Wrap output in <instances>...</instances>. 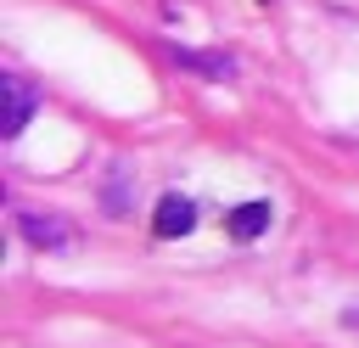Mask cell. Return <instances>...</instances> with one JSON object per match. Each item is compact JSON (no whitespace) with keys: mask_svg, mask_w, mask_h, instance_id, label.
I'll return each instance as SVG.
<instances>
[{"mask_svg":"<svg viewBox=\"0 0 359 348\" xmlns=\"http://www.w3.org/2000/svg\"><path fill=\"white\" fill-rule=\"evenodd\" d=\"M168 62H174V67H185V73H196V79H230V73H236V62H230L224 51H191V45H168Z\"/></svg>","mask_w":359,"mask_h":348,"instance_id":"cell-4","label":"cell"},{"mask_svg":"<svg viewBox=\"0 0 359 348\" xmlns=\"http://www.w3.org/2000/svg\"><path fill=\"white\" fill-rule=\"evenodd\" d=\"M191 225H196V202H191V196H180V191H168V196L157 202V213H151V230H157L163 241L191 236Z\"/></svg>","mask_w":359,"mask_h":348,"instance_id":"cell-3","label":"cell"},{"mask_svg":"<svg viewBox=\"0 0 359 348\" xmlns=\"http://www.w3.org/2000/svg\"><path fill=\"white\" fill-rule=\"evenodd\" d=\"M342 326H348V331H359V309H348V314H342Z\"/></svg>","mask_w":359,"mask_h":348,"instance_id":"cell-7","label":"cell"},{"mask_svg":"<svg viewBox=\"0 0 359 348\" xmlns=\"http://www.w3.org/2000/svg\"><path fill=\"white\" fill-rule=\"evenodd\" d=\"M17 236L28 247H39V253H73V241H79V230L62 213H34V208L17 213Z\"/></svg>","mask_w":359,"mask_h":348,"instance_id":"cell-1","label":"cell"},{"mask_svg":"<svg viewBox=\"0 0 359 348\" xmlns=\"http://www.w3.org/2000/svg\"><path fill=\"white\" fill-rule=\"evenodd\" d=\"M224 230H230L236 241H252V236H264V230H269V202H241V208H230Z\"/></svg>","mask_w":359,"mask_h":348,"instance_id":"cell-5","label":"cell"},{"mask_svg":"<svg viewBox=\"0 0 359 348\" xmlns=\"http://www.w3.org/2000/svg\"><path fill=\"white\" fill-rule=\"evenodd\" d=\"M101 208L118 219V213H129V163H112L107 168V185H101Z\"/></svg>","mask_w":359,"mask_h":348,"instance_id":"cell-6","label":"cell"},{"mask_svg":"<svg viewBox=\"0 0 359 348\" xmlns=\"http://www.w3.org/2000/svg\"><path fill=\"white\" fill-rule=\"evenodd\" d=\"M34 107H39V90L22 73H0V135L6 140L22 135V123L34 118Z\"/></svg>","mask_w":359,"mask_h":348,"instance_id":"cell-2","label":"cell"}]
</instances>
